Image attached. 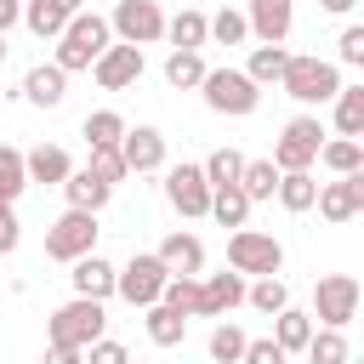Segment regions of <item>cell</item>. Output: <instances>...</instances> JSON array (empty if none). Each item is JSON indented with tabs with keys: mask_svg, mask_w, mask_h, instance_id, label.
Returning <instances> with one entry per match:
<instances>
[{
	"mask_svg": "<svg viewBox=\"0 0 364 364\" xmlns=\"http://www.w3.org/2000/svg\"><path fill=\"white\" fill-rule=\"evenodd\" d=\"M336 63L364 68V28H358V23H347V28H341V40H336Z\"/></svg>",
	"mask_w": 364,
	"mask_h": 364,
	"instance_id": "obj_42",
	"label": "cell"
},
{
	"mask_svg": "<svg viewBox=\"0 0 364 364\" xmlns=\"http://www.w3.org/2000/svg\"><path fill=\"white\" fill-rule=\"evenodd\" d=\"M330 114H336V136H364V85H347L330 97Z\"/></svg>",
	"mask_w": 364,
	"mask_h": 364,
	"instance_id": "obj_26",
	"label": "cell"
},
{
	"mask_svg": "<svg viewBox=\"0 0 364 364\" xmlns=\"http://www.w3.org/2000/svg\"><path fill=\"white\" fill-rule=\"evenodd\" d=\"M57 6H63V11H68V17H74V11H80V6H85V0H57Z\"/></svg>",
	"mask_w": 364,
	"mask_h": 364,
	"instance_id": "obj_48",
	"label": "cell"
},
{
	"mask_svg": "<svg viewBox=\"0 0 364 364\" xmlns=\"http://www.w3.org/2000/svg\"><path fill=\"white\" fill-rule=\"evenodd\" d=\"M23 97H28L34 108H63V97H68V74H63L57 63H34V68L23 74Z\"/></svg>",
	"mask_w": 364,
	"mask_h": 364,
	"instance_id": "obj_19",
	"label": "cell"
},
{
	"mask_svg": "<svg viewBox=\"0 0 364 364\" xmlns=\"http://www.w3.org/2000/svg\"><path fill=\"white\" fill-rule=\"evenodd\" d=\"M0 63H6V34H0Z\"/></svg>",
	"mask_w": 364,
	"mask_h": 364,
	"instance_id": "obj_49",
	"label": "cell"
},
{
	"mask_svg": "<svg viewBox=\"0 0 364 364\" xmlns=\"http://www.w3.org/2000/svg\"><path fill=\"white\" fill-rule=\"evenodd\" d=\"M199 97H205L210 114H228V119H245V114L262 108V85H256L245 68H205Z\"/></svg>",
	"mask_w": 364,
	"mask_h": 364,
	"instance_id": "obj_4",
	"label": "cell"
},
{
	"mask_svg": "<svg viewBox=\"0 0 364 364\" xmlns=\"http://www.w3.org/2000/svg\"><path fill=\"white\" fill-rule=\"evenodd\" d=\"M273 199L290 210V216H301V210H313V199H318V182H313V165L307 171H279V182H273Z\"/></svg>",
	"mask_w": 364,
	"mask_h": 364,
	"instance_id": "obj_22",
	"label": "cell"
},
{
	"mask_svg": "<svg viewBox=\"0 0 364 364\" xmlns=\"http://www.w3.org/2000/svg\"><path fill=\"white\" fill-rule=\"evenodd\" d=\"M142 68H148V63H142V46H131V40H108L85 74H91L102 91H131V85L142 80Z\"/></svg>",
	"mask_w": 364,
	"mask_h": 364,
	"instance_id": "obj_9",
	"label": "cell"
},
{
	"mask_svg": "<svg viewBox=\"0 0 364 364\" xmlns=\"http://www.w3.org/2000/svg\"><path fill=\"white\" fill-rule=\"evenodd\" d=\"M313 165H324V171H336V176H347V171H364V142H358V136H324Z\"/></svg>",
	"mask_w": 364,
	"mask_h": 364,
	"instance_id": "obj_27",
	"label": "cell"
},
{
	"mask_svg": "<svg viewBox=\"0 0 364 364\" xmlns=\"http://www.w3.org/2000/svg\"><path fill=\"white\" fill-rule=\"evenodd\" d=\"M159 301H171V307H182V313L193 318V313H199V273H171L165 290H159Z\"/></svg>",
	"mask_w": 364,
	"mask_h": 364,
	"instance_id": "obj_38",
	"label": "cell"
},
{
	"mask_svg": "<svg viewBox=\"0 0 364 364\" xmlns=\"http://www.w3.org/2000/svg\"><path fill=\"white\" fill-rule=\"evenodd\" d=\"M205 216L222 222V228H239V222H250V193L239 182H222V188H210V210Z\"/></svg>",
	"mask_w": 364,
	"mask_h": 364,
	"instance_id": "obj_28",
	"label": "cell"
},
{
	"mask_svg": "<svg viewBox=\"0 0 364 364\" xmlns=\"http://www.w3.org/2000/svg\"><path fill=\"white\" fill-rule=\"evenodd\" d=\"M97 210H80V205H68L51 228H46V256L51 262H74V256H85V250H97Z\"/></svg>",
	"mask_w": 364,
	"mask_h": 364,
	"instance_id": "obj_6",
	"label": "cell"
},
{
	"mask_svg": "<svg viewBox=\"0 0 364 364\" xmlns=\"http://www.w3.org/2000/svg\"><path fill=\"white\" fill-rule=\"evenodd\" d=\"M273 182H279V165L273 159H245L239 165V188L250 193V205L256 199H273Z\"/></svg>",
	"mask_w": 364,
	"mask_h": 364,
	"instance_id": "obj_35",
	"label": "cell"
},
{
	"mask_svg": "<svg viewBox=\"0 0 364 364\" xmlns=\"http://www.w3.org/2000/svg\"><path fill=\"white\" fill-rule=\"evenodd\" d=\"M23 23V0H0V34H11Z\"/></svg>",
	"mask_w": 364,
	"mask_h": 364,
	"instance_id": "obj_46",
	"label": "cell"
},
{
	"mask_svg": "<svg viewBox=\"0 0 364 364\" xmlns=\"http://www.w3.org/2000/svg\"><path fill=\"white\" fill-rule=\"evenodd\" d=\"M165 205L182 216V222H199L210 210V182L199 165H171L165 171Z\"/></svg>",
	"mask_w": 364,
	"mask_h": 364,
	"instance_id": "obj_11",
	"label": "cell"
},
{
	"mask_svg": "<svg viewBox=\"0 0 364 364\" xmlns=\"http://www.w3.org/2000/svg\"><path fill=\"white\" fill-rule=\"evenodd\" d=\"M245 23H250L256 40L284 46V40H290V23H296V0H250V6H245Z\"/></svg>",
	"mask_w": 364,
	"mask_h": 364,
	"instance_id": "obj_16",
	"label": "cell"
},
{
	"mask_svg": "<svg viewBox=\"0 0 364 364\" xmlns=\"http://www.w3.org/2000/svg\"><path fill=\"white\" fill-rule=\"evenodd\" d=\"M68 267H74V273H68V284H74V296H97V301H108V296H114V262H102L97 250H85V256H74Z\"/></svg>",
	"mask_w": 364,
	"mask_h": 364,
	"instance_id": "obj_18",
	"label": "cell"
},
{
	"mask_svg": "<svg viewBox=\"0 0 364 364\" xmlns=\"http://www.w3.org/2000/svg\"><path fill=\"white\" fill-rule=\"evenodd\" d=\"M23 171H28V182H63L68 171H74V159H68V148H57V142H34L28 154H23Z\"/></svg>",
	"mask_w": 364,
	"mask_h": 364,
	"instance_id": "obj_21",
	"label": "cell"
},
{
	"mask_svg": "<svg viewBox=\"0 0 364 364\" xmlns=\"http://www.w3.org/2000/svg\"><path fill=\"white\" fill-rule=\"evenodd\" d=\"M279 91L296 97L301 108H324L341 91V63H330V57H284Z\"/></svg>",
	"mask_w": 364,
	"mask_h": 364,
	"instance_id": "obj_3",
	"label": "cell"
},
{
	"mask_svg": "<svg viewBox=\"0 0 364 364\" xmlns=\"http://www.w3.org/2000/svg\"><path fill=\"white\" fill-rule=\"evenodd\" d=\"M301 358H313V364H347V341H341V330H336V324H318V330L307 336Z\"/></svg>",
	"mask_w": 364,
	"mask_h": 364,
	"instance_id": "obj_34",
	"label": "cell"
},
{
	"mask_svg": "<svg viewBox=\"0 0 364 364\" xmlns=\"http://www.w3.org/2000/svg\"><path fill=\"white\" fill-rule=\"evenodd\" d=\"M108 40H114L108 17H97V11H85V6H80V11L63 23V34H57V51H51V63H57L63 74H85Z\"/></svg>",
	"mask_w": 364,
	"mask_h": 364,
	"instance_id": "obj_2",
	"label": "cell"
},
{
	"mask_svg": "<svg viewBox=\"0 0 364 364\" xmlns=\"http://www.w3.org/2000/svg\"><path fill=\"white\" fill-rule=\"evenodd\" d=\"M85 353H91V364H125V347H119V341H108V336L85 341Z\"/></svg>",
	"mask_w": 364,
	"mask_h": 364,
	"instance_id": "obj_45",
	"label": "cell"
},
{
	"mask_svg": "<svg viewBox=\"0 0 364 364\" xmlns=\"http://www.w3.org/2000/svg\"><path fill=\"white\" fill-rule=\"evenodd\" d=\"M165 40L182 46V51H199V46H210V17L193 11V6H182L176 17H165Z\"/></svg>",
	"mask_w": 364,
	"mask_h": 364,
	"instance_id": "obj_24",
	"label": "cell"
},
{
	"mask_svg": "<svg viewBox=\"0 0 364 364\" xmlns=\"http://www.w3.org/2000/svg\"><path fill=\"white\" fill-rule=\"evenodd\" d=\"M330 131L318 125V114H296L284 131H279V142H273V165L279 171H307L313 159H318V142H324Z\"/></svg>",
	"mask_w": 364,
	"mask_h": 364,
	"instance_id": "obj_8",
	"label": "cell"
},
{
	"mask_svg": "<svg viewBox=\"0 0 364 364\" xmlns=\"http://www.w3.org/2000/svg\"><path fill=\"white\" fill-rule=\"evenodd\" d=\"M17 239H23V228H17V210L0 199V256H11V250H17Z\"/></svg>",
	"mask_w": 364,
	"mask_h": 364,
	"instance_id": "obj_44",
	"label": "cell"
},
{
	"mask_svg": "<svg viewBox=\"0 0 364 364\" xmlns=\"http://www.w3.org/2000/svg\"><path fill=\"white\" fill-rule=\"evenodd\" d=\"M108 330V301L97 296H68L51 318H46V358L51 364H74L85 353V341H97Z\"/></svg>",
	"mask_w": 364,
	"mask_h": 364,
	"instance_id": "obj_1",
	"label": "cell"
},
{
	"mask_svg": "<svg viewBox=\"0 0 364 364\" xmlns=\"http://www.w3.org/2000/svg\"><path fill=\"white\" fill-rule=\"evenodd\" d=\"M228 267H239L245 279H256V273H279V267H284V245H279L273 233L239 222V228L228 233Z\"/></svg>",
	"mask_w": 364,
	"mask_h": 364,
	"instance_id": "obj_5",
	"label": "cell"
},
{
	"mask_svg": "<svg viewBox=\"0 0 364 364\" xmlns=\"http://www.w3.org/2000/svg\"><path fill=\"white\" fill-rule=\"evenodd\" d=\"M85 165H91L102 182H114V188L131 176V171H125V154H119V142H108V148H91V159H85Z\"/></svg>",
	"mask_w": 364,
	"mask_h": 364,
	"instance_id": "obj_41",
	"label": "cell"
},
{
	"mask_svg": "<svg viewBox=\"0 0 364 364\" xmlns=\"http://www.w3.org/2000/svg\"><path fill=\"white\" fill-rule=\"evenodd\" d=\"M313 318L347 330V324L358 318V279H353V273H324V279L313 284Z\"/></svg>",
	"mask_w": 364,
	"mask_h": 364,
	"instance_id": "obj_10",
	"label": "cell"
},
{
	"mask_svg": "<svg viewBox=\"0 0 364 364\" xmlns=\"http://www.w3.org/2000/svg\"><path fill=\"white\" fill-rule=\"evenodd\" d=\"M154 256H159L171 273H205V239H199V233H182V228H176V233L159 239Z\"/></svg>",
	"mask_w": 364,
	"mask_h": 364,
	"instance_id": "obj_20",
	"label": "cell"
},
{
	"mask_svg": "<svg viewBox=\"0 0 364 364\" xmlns=\"http://www.w3.org/2000/svg\"><path fill=\"white\" fill-rule=\"evenodd\" d=\"M142 313H148V341H154V347H182V336H188V313H182V307L148 301Z\"/></svg>",
	"mask_w": 364,
	"mask_h": 364,
	"instance_id": "obj_23",
	"label": "cell"
},
{
	"mask_svg": "<svg viewBox=\"0 0 364 364\" xmlns=\"http://www.w3.org/2000/svg\"><path fill=\"white\" fill-rule=\"evenodd\" d=\"M307 336H313V313H301V307L284 301V307L273 313V341L284 347V358H296V353L307 347Z\"/></svg>",
	"mask_w": 364,
	"mask_h": 364,
	"instance_id": "obj_25",
	"label": "cell"
},
{
	"mask_svg": "<svg viewBox=\"0 0 364 364\" xmlns=\"http://www.w3.org/2000/svg\"><path fill=\"white\" fill-rule=\"evenodd\" d=\"M199 80H205V57L171 46V57H165V85H171V91H199Z\"/></svg>",
	"mask_w": 364,
	"mask_h": 364,
	"instance_id": "obj_29",
	"label": "cell"
},
{
	"mask_svg": "<svg viewBox=\"0 0 364 364\" xmlns=\"http://www.w3.org/2000/svg\"><path fill=\"white\" fill-rule=\"evenodd\" d=\"M245 40H250V23H245V11L222 6V11L210 17V46H245Z\"/></svg>",
	"mask_w": 364,
	"mask_h": 364,
	"instance_id": "obj_37",
	"label": "cell"
},
{
	"mask_svg": "<svg viewBox=\"0 0 364 364\" xmlns=\"http://www.w3.org/2000/svg\"><path fill=\"white\" fill-rule=\"evenodd\" d=\"M119 154H125V171H131V176H148V171L165 165V131H159V125H125Z\"/></svg>",
	"mask_w": 364,
	"mask_h": 364,
	"instance_id": "obj_14",
	"label": "cell"
},
{
	"mask_svg": "<svg viewBox=\"0 0 364 364\" xmlns=\"http://www.w3.org/2000/svg\"><path fill=\"white\" fill-rule=\"evenodd\" d=\"M28 188V171H23V148H11V142H0V199H11L17 205V193Z\"/></svg>",
	"mask_w": 364,
	"mask_h": 364,
	"instance_id": "obj_36",
	"label": "cell"
},
{
	"mask_svg": "<svg viewBox=\"0 0 364 364\" xmlns=\"http://www.w3.org/2000/svg\"><path fill=\"white\" fill-rule=\"evenodd\" d=\"M165 279H171V267H165L154 250H136L125 267H114V296L131 301V307H148V301H159Z\"/></svg>",
	"mask_w": 364,
	"mask_h": 364,
	"instance_id": "obj_7",
	"label": "cell"
},
{
	"mask_svg": "<svg viewBox=\"0 0 364 364\" xmlns=\"http://www.w3.org/2000/svg\"><path fill=\"white\" fill-rule=\"evenodd\" d=\"M318 6H324V11H330V17H347V11H353V6H358V0H318Z\"/></svg>",
	"mask_w": 364,
	"mask_h": 364,
	"instance_id": "obj_47",
	"label": "cell"
},
{
	"mask_svg": "<svg viewBox=\"0 0 364 364\" xmlns=\"http://www.w3.org/2000/svg\"><path fill=\"white\" fill-rule=\"evenodd\" d=\"M239 353H245V330L222 313V324L210 330V358H216V364H239Z\"/></svg>",
	"mask_w": 364,
	"mask_h": 364,
	"instance_id": "obj_39",
	"label": "cell"
},
{
	"mask_svg": "<svg viewBox=\"0 0 364 364\" xmlns=\"http://www.w3.org/2000/svg\"><path fill=\"white\" fill-rule=\"evenodd\" d=\"M239 364H284V347H279L273 336H262V341H250V336H245V353H239Z\"/></svg>",
	"mask_w": 364,
	"mask_h": 364,
	"instance_id": "obj_43",
	"label": "cell"
},
{
	"mask_svg": "<svg viewBox=\"0 0 364 364\" xmlns=\"http://www.w3.org/2000/svg\"><path fill=\"white\" fill-rule=\"evenodd\" d=\"M108 28H114V40L154 46V40H165V11H159V0H119Z\"/></svg>",
	"mask_w": 364,
	"mask_h": 364,
	"instance_id": "obj_12",
	"label": "cell"
},
{
	"mask_svg": "<svg viewBox=\"0 0 364 364\" xmlns=\"http://www.w3.org/2000/svg\"><path fill=\"white\" fill-rule=\"evenodd\" d=\"M57 188H63V199H68V205H80V210H102V205L114 199V182H102L91 165H74Z\"/></svg>",
	"mask_w": 364,
	"mask_h": 364,
	"instance_id": "obj_17",
	"label": "cell"
},
{
	"mask_svg": "<svg viewBox=\"0 0 364 364\" xmlns=\"http://www.w3.org/2000/svg\"><path fill=\"white\" fill-rule=\"evenodd\" d=\"M239 165H245V154H239V148H216L199 171H205V182H210V188H222V182H239Z\"/></svg>",
	"mask_w": 364,
	"mask_h": 364,
	"instance_id": "obj_40",
	"label": "cell"
},
{
	"mask_svg": "<svg viewBox=\"0 0 364 364\" xmlns=\"http://www.w3.org/2000/svg\"><path fill=\"white\" fill-rule=\"evenodd\" d=\"M80 136H85V148H108V142L125 136V114H119V108H97V114H85Z\"/></svg>",
	"mask_w": 364,
	"mask_h": 364,
	"instance_id": "obj_31",
	"label": "cell"
},
{
	"mask_svg": "<svg viewBox=\"0 0 364 364\" xmlns=\"http://www.w3.org/2000/svg\"><path fill=\"white\" fill-rule=\"evenodd\" d=\"M245 301H250L256 313H267V318H273V313L290 301V290H284V279H279V273H256V284L245 279Z\"/></svg>",
	"mask_w": 364,
	"mask_h": 364,
	"instance_id": "obj_32",
	"label": "cell"
},
{
	"mask_svg": "<svg viewBox=\"0 0 364 364\" xmlns=\"http://www.w3.org/2000/svg\"><path fill=\"white\" fill-rule=\"evenodd\" d=\"M239 301H245V273H239V267L205 273V279H199V313H193V318H222V313H233Z\"/></svg>",
	"mask_w": 364,
	"mask_h": 364,
	"instance_id": "obj_15",
	"label": "cell"
},
{
	"mask_svg": "<svg viewBox=\"0 0 364 364\" xmlns=\"http://www.w3.org/2000/svg\"><path fill=\"white\" fill-rule=\"evenodd\" d=\"M318 216L330 222V228H347L358 210H364V171H347V176H336V182H318Z\"/></svg>",
	"mask_w": 364,
	"mask_h": 364,
	"instance_id": "obj_13",
	"label": "cell"
},
{
	"mask_svg": "<svg viewBox=\"0 0 364 364\" xmlns=\"http://www.w3.org/2000/svg\"><path fill=\"white\" fill-rule=\"evenodd\" d=\"M284 57H290L284 46H267V40H262V46L245 57V74H250L256 85H279V74H284Z\"/></svg>",
	"mask_w": 364,
	"mask_h": 364,
	"instance_id": "obj_33",
	"label": "cell"
},
{
	"mask_svg": "<svg viewBox=\"0 0 364 364\" xmlns=\"http://www.w3.org/2000/svg\"><path fill=\"white\" fill-rule=\"evenodd\" d=\"M63 23H68V11H63L57 0H23V28H28L34 40H57Z\"/></svg>",
	"mask_w": 364,
	"mask_h": 364,
	"instance_id": "obj_30",
	"label": "cell"
}]
</instances>
